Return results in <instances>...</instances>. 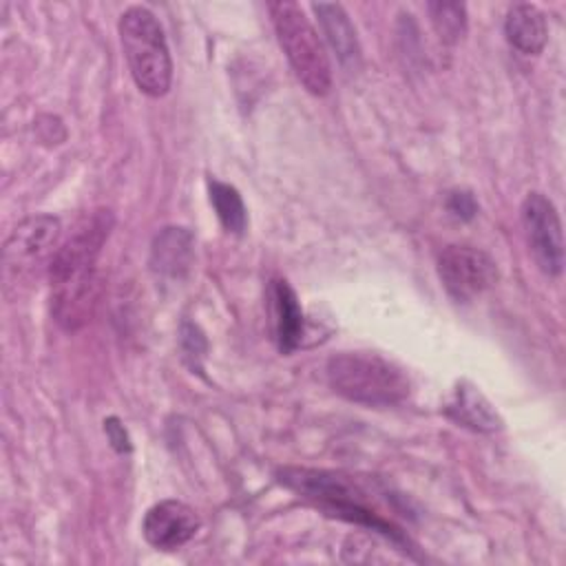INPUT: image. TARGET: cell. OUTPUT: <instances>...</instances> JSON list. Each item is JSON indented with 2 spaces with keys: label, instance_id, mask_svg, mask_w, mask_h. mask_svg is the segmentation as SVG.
<instances>
[{
  "label": "cell",
  "instance_id": "18",
  "mask_svg": "<svg viewBox=\"0 0 566 566\" xmlns=\"http://www.w3.org/2000/svg\"><path fill=\"white\" fill-rule=\"evenodd\" d=\"M104 429H106L111 442L117 447V451H128V449H130V447H128L126 431H124V427L117 422V418H108V420L104 422Z\"/></svg>",
  "mask_w": 566,
  "mask_h": 566
},
{
  "label": "cell",
  "instance_id": "15",
  "mask_svg": "<svg viewBox=\"0 0 566 566\" xmlns=\"http://www.w3.org/2000/svg\"><path fill=\"white\" fill-rule=\"evenodd\" d=\"M208 190H210V203H212L221 226L232 234H241L248 226V214H245V206H243V199L237 192V188L228 186L223 181L210 179Z\"/></svg>",
  "mask_w": 566,
  "mask_h": 566
},
{
  "label": "cell",
  "instance_id": "6",
  "mask_svg": "<svg viewBox=\"0 0 566 566\" xmlns=\"http://www.w3.org/2000/svg\"><path fill=\"white\" fill-rule=\"evenodd\" d=\"M438 276L451 298L469 303L500 279L497 263L480 248L447 245L438 256Z\"/></svg>",
  "mask_w": 566,
  "mask_h": 566
},
{
  "label": "cell",
  "instance_id": "7",
  "mask_svg": "<svg viewBox=\"0 0 566 566\" xmlns=\"http://www.w3.org/2000/svg\"><path fill=\"white\" fill-rule=\"evenodd\" d=\"M520 212L531 252L539 270L548 276H557L564 268V239L559 214L553 201L542 192H528Z\"/></svg>",
  "mask_w": 566,
  "mask_h": 566
},
{
  "label": "cell",
  "instance_id": "1",
  "mask_svg": "<svg viewBox=\"0 0 566 566\" xmlns=\"http://www.w3.org/2000/svg\"><path fill=\"white\" fill-rule=\"evenodd\" d=\"M111 230L113 212L97 208L75 223L51 259V312L69 332L80 329L93 316L99 296L97 256Z\"/></svg>",
  "mask_w": 566,
  "mask_h": 566
},
{
  "label": "cell",
  "instance_id": "10",
  "mask_svg": "<svg viewBox=\"0 0 566 566\" xmlns=\"http://www.w3.org/2000/svg\"><path fill=\"white\" fill-rule=\"evenodd\" d=\"M270 301L279 349L290 354L301 345L305 334V316L298 296L285 279H274L270 285Z\"/></svg>",
  "mask_w": 566,
  "mask_h": 566
},
{
  "label": "cell",
  "instance_id": "2",
  "mask_svg": "<svg viewBox=\"0 0 566 566\" xmlns=\"http://www.w3.org/2000/svg\"><path fill=\"white\" fill-rule=\"evenodd\" d=\"M325 374L338 396L369 407L398 405L411 389L407 374L398 365L369 352L334 354Z\"/></svg>",
  "mask_w": 566,
  "mask_h": 566
},
{
  "label": "cell",
  "instance_id": "14",
  "mask_svg": "<svg viewBox=\"0 0 566 566\" xmlns=\"http://www.w3.org/2000/svg\"><path fill=\"white\" fill-rule=\"evenodd\" d=\"M312 9L316 11L321 29H323L329 46L334 49L338 62L345 66L358 64L360 49H358L356 31H354L347 13L343 11V7L340 4H312Z\"/></svg>",
  "mask_w": 566,
  "mask_h": 566
},
{
  "label": "cell",
  "instance_id": "17",
  "mask_svg": "<svg viewBox=\"0 0 566 566\" xmlns=\"http://www.w3.org/2000/svg\"><path fill=\"white\" fill-rule=\"evenodd\" d=\"M449 210L460 217V219H471L475 212H478V203L475 199L471 197V192H451L449 195V201H447Z\"/></svg>",
  "mask_w": 566,
  "mask_h": 566
},
{
  "label": "cell",
  "instance_id": "9",
  "mask_svg": "<svg viewBox=\"0 0 566 566\" xmlns=\"http://www.w3.org/2000/svg\"><path fill=\"white\" fill-rule=\"evenodd\" d=\"M199 531L197 513L179 500H161L148 509L142 533L157 551H175Z\"/></svg>",
  "mask_w": 566,
  "mask_h": 566
},
{
  "label": "cell",
  "instance_id": "3",
  "mask_svg": "<svg viewBox=\"0 0 566 566\" xmlns=\"http://www.w3.org/2000/svg\"><path fill=\"white\" fill-rule=\"evenodd\" d=\"M122 49L137 88L161 97L170 88L172 62L161 24L146 7H128L119 18Z\"/></svg>",
  "mask_w": 566,
  "mask_h": 566
},
{
  "label": "cell",
  "instance_id": "13",
  "mask_svg": "<svg viewBox=\"0 0 566 566\" xmlns=\"http://www.w3.org/2000/svg\"><path fill=\"white\" fill-rule=\"evenodd\" d=\"M504 33L513 49L524 55H537L548 40L546 18L535 4H513L504 20Z\"/></svg>",
  "mask_w": 566,
  "mask_h": 566
},
{
  "label": "cell",
  "instance_id": "5",
  "mask_svg": "<svg viewBox=\"0 0 566 566\" xmlns=\"http://www.w3.org/2000/svg\"><path fill=\"white\" fill-rule=\"evenodd\" d=\"M281 482L294 493L318 502L321 506H325L338 517H345L356 524H365L374 531L389 535L396 542L402 539L400 531L394 524L385 522L378 513H374L365 504V493L352 480L338 473L318 471V469H283Z\"/></svg>",
  "mask_w": 566,
  "mask_h": 566
},
{
  "label": "cell",
  "instance_id": "4",
  "mask_svg": "<svg viewBox=\"0 0 566 566\" xmlns=\"http://www.w3.org/2000/svg\"><path fill=\"white\" fill-rule=\"evenodd\" d=\"M279 44L283 46L296 77L312 95H325L332 86V69L325 46L296 2L279 0L268 4Z\"/></svg>",
  "mask_w": 566,
  "mask_h": 566
},
{
  "label": "cell",
  "instance_id": "12",
  "mask_svg": "<svg viewBox=\"0 0 566 566\" xmlns=\"http://www.w3.org/2000/svg\"><path fill=\"white\" fill-rule=\"evenodd\" d=\"M192 263V234L186 228H164L150 248V268L170 279H179Z\"/></svg>",
  "mask_w": 566,
  "mask_h": 566
},
{
  "label": "cell",
  "instance_id": "16",
  "mask_svg": "<svg viewBox=\"0 0 566 566\" xmlns=\"http://www.w3.org/2000/svg\"><path fill=\"white\" fill-rule=\"evenodd\" d=\"M429 18L442 42L455 44L467 33V7L462 2H429Z\"/></svg>",
  "mask_w": 566,
  "mask_h": 566
},
{
  "label": "cell",
  "instance_id": "11",
  "mask_svg": "<svg viewBox=\"0 0 566 566\" xmlns=\"http://www.w3.org/2000/svg\"><path fill=\"white\" fill-rule=\"evenodd\" d=\"M447 416L453 418L458 424H464L480 433H491L502 429V418L493 409V405L482 396V391L462 380L455 385L449 402H447Z\"/></svg>",
  "mask_w": 566,
  "mask_h": 566
},
{
  "label": "cell",
  "instance_id": "8",
  "mask_svg": "<svg viewBox=\"0 0 566 566\" xmlns=\"http://www.w3.org/2000/svg\"><path fill=\"white\" fill-rule=\"evenodd\" d=\"M62 234L60 219L51 214H33L22 219L9 234L4 243L7 265L18 270L33 268L44 259H53L57 252V241Z\"/></svg>",
  "mask_w": 566,
  "mask_h": 566
}]
</instances>
